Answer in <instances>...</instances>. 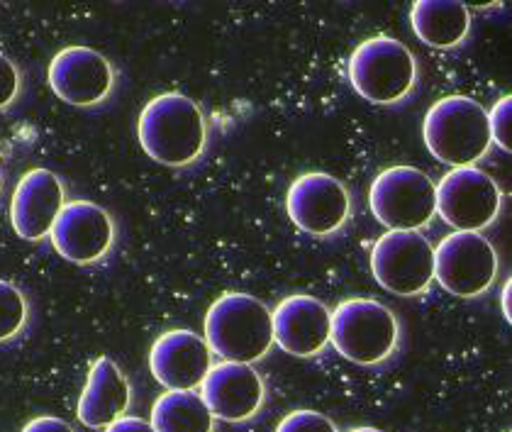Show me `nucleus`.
Wrapping results in <instances>:
<instances>
[{"instance_id":"nucleus-11","label":"nucleus","mask_w":512,"mask_h":432,"mask_svg":"<svg viewBox=\"0 0 512 432\" xmlns=\"http://www.w3.org/2000/svg\"><path fill=\"white\" fill-rule=\"evenodd\" d=\"M49 86L59 101L91 108L110 96L115 83V71L103 54L91 47H66L52 59L47 71Z\"/></svg>"},{"instance_id":"nucleus-18","label":"nucleus","mask_w":512,"mask_h":432,"mask_svg":"<svg viewBox=\"0 0 512 432\" xmlns=\"http://www.w3.org/2000/svg\"><path fill=\"white\" fill-rule=\"evenodd\" d=\"M410 27L417 40L432 49H454L469 37L471 13L456 0H415Z\"/></svg>"},{"instance_id":"nucleus-15","label":"nucleus","mask_w":512,"mask_h":432,"mask_svg":"<svg viewBox=\"0 0 512 432\" xmlns=\"http://www.w3.org/2000/svg\"><path fill=\"white\" fill-rule=\"evenodd\" d=\"M332 313L320 298L296 293L278 303L271 313L274 342L286 354L308 359L330 345Z\"/></svg>"},{"instance_id":"nucleus-25","label":"nucleus","mask_w":512,"mask_h":432,"mask_svg":"<svg viewBox=\"0 0 512 432\" xmlns=\"http://www.w3.org/2000/svg\"><path fill=\"white\" fill-rule=\"evenodd\" d=\"M105 432H154L152 423L142 418H132V415H122L113 425H108Z\"/></svg>"},{"instance_id":"nucleus-8","label":"nucleus","mask_w":512,"mask_h":432,"mask_svg":"<svg viewBox=\"0 0 512 432\" xmlns=\"http://www.w3.org/2000/svg\"><path fill=\"white\" fill-rule=\"evenodd\" d=\"M437 213L456 232H481L495 223L503 208V191L478 166H459L434 184Z\"/></svg>"},{"instance_id":"nucleus-16","label":"nucleus","mask_w":512,"mask_h":432,"mask_svg":"<svg viewBox=\"0 0 512 432\" xmlns=\"http://www.w3.org/2000/svg\"><path fill=\"white\" fill-rule=\"evenodd\" d=\"M64 186L49 169H32L18 181L10 201V223L15 235L27 242L49 237L54 220L64 208Z\"/></svg>"},{"instance_id":"nucleus-14","label":"nucleus","mask_w":512,"mask_h":432,"mask_svg":"<svg viewBox=\"0 0 512 432\" xmlns=\"http://www.w3.org/2000/svg\"><path fill=\"white\" fill-rule=\"evenodd\" d=\"M266 389L252 364L220 362L210 367L200 384V398L215 420L242 423L259 413Z\"/></svg>"},{"instance_id":"nucleus-27","label":"nucleus","mask_w":512,"mask_h":432,"mask_svg":"<svg viewBox=\"0 0 512 432\" xmlns=\"http://www.w3.org/2000/svg\"><path fill=\"white\" fill-rule=\"evenodd\" d=\"M349 432H383V430H376V428H354V430H349Z\"/></svg>"},{"instance_id":"nucleus-10","label":"nucleus","mask_w":512,"mask_h":432,"mask_svg":"<svg viewBox=\"0 0 512 432\" xmlns=\"http://www.w3.org/2000/svg\"><path fill=\"white\" fill-rule=\"evenodd\" d=\"M286 210L293 225L315 237H327L347 223L352 198L335 176L310 171L293 179L286 193Z\"/></svg>"},{"instance_id":"nucleus-3","label":"nucleus","mask_w":512,"mask_h":432,"mask_svg":"<svg viewBox=\"0 0 512 432\" xmlns=\"http://www.w3.org/2000/svg\"><path fill=\"white\" fill-rule=\"evenodd\" d=\"M422 140L437 162L473 166L491 149L488 110L469 96H447L427 110Z\"/></svg>"},{"instance_id":"nucleus-28","label":"nucleus","mask_w":512,"mask_h":432,"mask_svg":"<svg viewBox=\"0 0 512 432\" xmlns=\"http://www.w3.org/2000/svg\"><path fill=\"white\" fill-rule=\"evenodd\" d=\"M0 188H3V181H0Z\"/></svg>"},{"instance_id":"nucleus-21","label":"nucleus","mask_w":512,"mask_h":432,"mask_svg":"<svg viewBox=\"0 0 512 432\" xmlns=\"http://www.w3.org/2000/svg\"><path fill=\"white\" fill-rule=\"evenodd\" d=\"M488 130H491V142L498 144L503 152H512V98L503 96L495 101L488 113Z\"/></svg>"},{"instance_id":"nucleus-24","label":"nucleus","mask_w":512,"mask_h":432,"mask_svg":"<svg viewBox=\"0 0 512 432\" xmlns=\"http://www.w3.org/2000/svg\"><path fill=\"white\" fill-rule=\"evenodd\" d=\"M22 432H74V428L54 415H40V418H32Z\"/></svg>"},{"instance_id":"nucleus-19","label":"nucleus","mask_w":512,"mask_h":432,"mask_svg":"<svg viewBox=\"0 0 512 432\" xmlns=\"http://www.w3.org/2000/svg\"><path fill=\"white\" fill-rule=\"evenodd\" d=\"M154 432H213L215 418L196 391H166L152 406Z\"/></svg>"},{"instance_id":"nucleus-17","label":"nucleus","mask_w":512,"mask_h":432,"mask_svg":"<svg viewBox=\"0 0 512 432\" xmlns=\"http://www.w3.org/2000/svg\"><path fill=\"white\" fill-rule=\"evenodd\" d=\"M130 398V384L118 364L110 357H100L88 371L86 389L79 398L76 415L86 428L105 430L127 413Z\"/></svg>"},{"instance_id":"nucleus-22","label":"nucleus","mask_w":512,"mask_h":432,"mask_svg":"<svg viewBox=\"0 0 512 432\" xmlns=\"http://www.w3.org/2000/svg\"><path fill=\"white\" fill-rule=\"evenodd\" d=\"M276 432H339L327 415L315 411H293L283 415Z\"/></svg>"},{"instance_id":"nucleus-9","label":"nucleus","mask_w":512,"mask_h":432,"mask_svg":"<svg viewBox=\"0 0 512 432\" xmlns=\"http://www.w3.org/2000/svg\"><path fill=\"white\" fill-rule=\"evenodd\" d=\"M498 267V252L481 232H452L434 247V279L456 298L486 293Z\"/></svg>"},{"instance_id":"nucleus-20","label":"nucleus","mask_w":512,"mask_h":432,"mask_svg":"<svg viewBox=\"0 0 512 432\" xmlns=\"http://www.w3.org/2000/svg\"><path fill=\"white\" fill-rule=\"evenodd\" d=\"M27 323V301L18 286L0 281V342L13 340Z\"/></svg>"},{"instance_id":"nucleus-13","label":"nucleus","mask_w":512,"mask_h":432,"mask_svg":"<svg viewBox=\"0 0 512 432\" xmlns=\"http://www.w3.org/2000/svg\"><path fill=\"white\" fill-rule=\"evenodd\" d=\"M213 367L208 342L193 330H169L149 350V369L166 391H196Z\"/></svg>"},{"instance_id":"nucleus-1","label":"nucleus","mask_w":512,"mask_h":432,"mask_svg":"<svg viewBox=\"0 0 512 432\" xmlns=\"http://www.w3.org/2000/svg\"><path fill=\"white\" fill-rule=\"evenodd\" d=\"M137 137L149 159L178 169L203 154L208 125L196 101L183 93H161L139 113Z\"/></svg>"},{"instance_id":"nucleus-5","label":"nucleus","mask_w":512,"mask_h":432,"mask_svg":"<svg viewBox=\"0 0 512 432\" xmlns=\"http://www.w3.org/2000/svg\"><path fill=\"white\" fill-rule=\"evenodd\" d=\"M349 83L364 101L391 105L413 91L417 79L415 54L395 37H369L354 49L347 64Z\"/></svg>"},{"instance_id":"nucleus-7","label":"nucleus","mask_w":512,"mask_h":432,"mask_svg":"<svg viewBox=\"0 0 512 432\" xmlns=\"http://www.w3.org/2000/svg\"><path fill=\"white\" fill-rule=\"evenodd\" d=\"M371 271L395 296H420L434 281V247L420 230H388L371 249Z\"/></svg>"},{"instance_id":"nucleus-6","label":"nucleus","mask_w":512,"mask_h":432,"mask_svg":"<svg viewBox=\"0 0 512 432\" xmlns=\"http://www.w3.org/2000/svg\"><path fill=\"white\" fill-rule=\"evenodd\" d=\"M369 206L386 230H420L437 215L434 181L417 166L383 169L371 184Z\"/></svg>"},{"instance_id":"nucleus-26","label":"nucleus","mask_w":512,"mask_h":432,"mask_svg":"<svg viewBox=\"0 0 512 432\" xmlns=\"http://www.w3.org/2000/svg\"><path fill=\"white\" fill-rule=\"evenodd\" d=\"M510 296H512V281H505L503 291H500V303H503V318L512 323V310H510Z\"/></svg>"},{"instance_id":"nucleus-23","label":"nucleus","mask_w":512,"mask_h":432,"mask_svg":"<svg viewBox=\"0 0 512 432\" xmlns=\"http://www.w3.org/2000/svg\"><path fill=\"white\" fill-rule=\"evenodd\" d=\"M20 93V71L5 54H0V110L8 108Z\"/></svg>"},{"instance_id":"nucleus-12","label":"nucleus","mask_w":512,"mask_h":432,"mask_svg":"<svg viewBox=\"0 0 512 432\" xmlns=\"http://www.w3.org/2000/svg\"><path fill=\"white\" fill-rule=\"evenodd\" d=\"M52 245L66 262L93 264L110 252L115 240V225L108 210L91 201L64 203L54 220Z\"/></svg>"},{"instance_id":"nucleus-4","label":"nucleus","mask_w":512,"mask_h":432,"mask_svg":"<svg viewBox=\"0 0 512 432\" xmlns=\"http://www.w3.org/2000/svg\"><path fill=\"white\" fill-rule=\"evenodd\" d=\"M398 337V318L374 298H347L332 313V347L359 367L386 362L398 347Z\"/></svg>"},{"instance_id":"nucleus-2","label":"nucleus","mask_w":512,"mask_h":432,"mask_svg":"<svg viewBox=\"0 0 512 432\" xmlns=\"http://www.w3.org/2000/svg\"><path fill=\"white\" fill-rule=\"evenodd\" d=\"M203 340L225 362H259L274 347L271 310L249 293H225L205 313Z\"/></svg>"}]
</instances>
